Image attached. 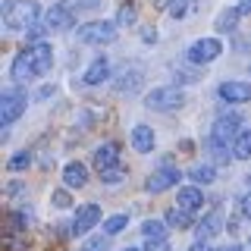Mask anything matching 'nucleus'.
<instances>
[{
  "instance_id": "nucleus-11",
  "label": "nucleus",
  "mask_w": 251,
  "mask_h": 251,
  "mask_svg": "<svg viewBox=\"0 0 251 251\" xmlns=\"http://www.w3.org/2000/svg\"><path fill=\"white\" fill-rule=\"evenodd\" d=\"M69 25H73V10H69V6L57 3V6H50V10H47L44 28H50V31H66Z\"/></svg>"
},
{
  "instance_id": "nucleus-7",
  "label": "nucleus",
  "mask_w": 251,
  "mask_h": 251,
  "mask_svg": "<svg viewBox=\"0 0 251 251\" xmlns=\"http://www.w3.org/2000/svg\"><path fill=\"white\" fill-rule=\"evenodd\" d=\"M98 223H100V207H98V204H85V207L75 210L73 232H75V235H85L88 229H94Z\"/></svg>"
},
{
  "instance_id": "nucleus-43",
  "label": "nucleus",
  "mask_w": 251,
  "mask_h": 251,
  "mask_svg": "<svg viewBox=\"0 0 251 251\" xmlns=\"http://www.w3.org/2000/svg\"><path fill=\"white\" fill-rule=\"evenodd\" d=\"M226 251H245V248H242V245H229V248H226Z\"/></svg>"
},
{
  "instance_id": "nucleus-20",
  "label": "nucleus",
  "mask_w": 251,
  "mask_h": 251,
  "mask_svg": "<svg viewBox=\"0 0 251 251\" xmlns=\"http://www.w3.org/2000/svg\"><path fill=\"white\" fill-rule=\"evenodd\" d=\"M141 82H145V75H141L138 69H132V73L126 69L123 78H116V91H120V94H126V88H129V91H135V88H141Z\"/></svg>"
},
{
  "instance_id": "nucleus-17",
  "label": "nucleus",
  "mask_w": 251,
  "mask_h": 251,
  "mask_svg": "<svg viewBox=\"0 0 251 251\" xmlns=\"http://www.w3.org/2000/svg\"><path fill=\"white\" fill-rule=\"evenodd\" d=\"M63 182H66L69 188H82L85 182H88V170H85L78 160H75V163H69V167L63 170Z\"/></svg>"
},
{
  "instance_id": "nucleus-32",
  "label": "nucleus",
  "mask_w": 251,
  "mask_h": 251,
  "mask_svg": "<svg viewBox=\"0 0 251 251\" xmlns=\"http://www.w3.org/2000/svg\"><path fill=\"white\" fill-rule=\"evenodd\" d=\"M50 201H53V207H69V204H73V198H69L66 188H57V192L50 195Z\"/></svg>"
},
{
  "instance_id": "nucleus-41",
  "label": "nucleus",
  "mask_w": 251,
  "mask_h": 251,
  "mask_svg": "<svg viewBox=\"0 0 251 251\" xmlns=\"http://www.w3.org/2000/svg\"><path fill=\"white\" fill-rule=\"evenodd\" d=\"M100 0H75V6H98Z\"/></svg>"
},
{
  "instance_id": "nucleus-28",
  "label": "nucleus",
  "mask_w": 251,
  "mask_h": 251,
  "mask_svg": "<svg viewBox=\"0 0 251 251\" xmlns=\"http://www.w3.org/2000/svg\"><path fill=\"white\" fill-rule=\"evenodd\" d=\"M28 163H31V154H28V151H19V154H13V157H10V163H6V167H10L13 173H22V170L28 167Z\"/></svg>"
},
{
  "instance_id": "nucleus-42",
  "label": "nucleus",
  "mask_w": 251,
  "mask_h": 251,
  "mask_svg": "<svg viewBox=\"0 0 251 251\" xmlns=\"http://www.w3.org/2000/svg\"><path fill=\"white\" fill-rule=\"evenodd\" d=\"M239 10H242V13H248V16H251V0H242V3H239Z\"/></svg>"
},
{
  "instance_id": "nucleus-26",
  "label": "nucleus",
  "mask_w": 251,
  "mask_h": 251,
  "mask_svg": "<svg viewBox=\"0 0 251 251\" xmlns=\"http://www.w3.org/2000/svg\"><path fill=\"white\" fill-rule=\"evenodd\" d=\"M141 232H145L148 239H163V232H167V223H160V220H148V223L141 226Z\"/></svg>"
},
{
  "instance_id": "nucleus-23",
  "label": "nucleus",
  "mask_w": 251,
  "mask_h": 251,
  "mask_svg": "<svg viewBox=\"0 0 251 251\" xmlns=\"http://www.w3.org/2000/svg\"><path fill=\"white\" fill-rule=\"evenodd\" d=\"M167 226H173V229H188V226H192V217H188V210H182V207H173V210H167Z\"/></svg>"
},
{
  "instance_id": "nucleus-33",
  "label": "nucleus",
  "mask_w": 251,
  "mask_h": 251,
  "mask_svg": "<svg viewBox=\"0 0 251 251\" xmlns=\"http://www.w3.org/2000/svg\"><path fill=\"white\" fill-rule=\"evenodd\" d=\"M145 251H170V242L167 239H151L145 245Z\"/></svg>"
},
{
  "instance_id": "nucleus-24",
  "label": "nucleus",
  "mask_w": 251,
  "mask_h": 251,
  "mask_svg": "<svg viewBox=\"0 0 251 251\" xmlns=\"http://www.w3.org/2000/svg\"><path fill=\"white\" fill-rule=\"evenodd\" d=\"M239 16H242L239 6H229V10H223V13H220V19H217V28H220V31H232L235 22H239Z\"/></svg>"
},
{
  "instance_id": "nucleus-44",
  "label": "nucleus",
  "mask_w": 251,
  "mask_h": 251,
  "mask_svg": "<svg viewBox=\"0 0 251 251\" xmlns=\"http://www.w3.org/2000/svg\"><path fill=\"white\" fill-rule=\"evenodd\" d=\"M123 251H138V248H123Z\"/></svg>"
},
{
  "instance_id": "nucleus-37",
  "label": "nucleus",
  "mask_w": 251,
  "mask_h": 251,
  "mask_svg": "<svg viewBox=\"0 0 251 251\" xmlns=\"http://www.w3.org/2000/svg\"><path fill=\"white\" fill-rule=\"evenodd\" d=\"M154 6H157V10H170L173 0H154Z\"/></svg>"
},
{
  "instance_id": "nucleus-15",
  "label": "nucleus",
  "mask_w": 251,
  "mask_h": 251,
  "mask_svg": "<svg viewBox=\"0 0 251 251\" xmlns=\"http://www.w3.org/2000/svg\"><path fill=\"white\" fill-rule=\"evenodd\" d=\"M154 129L151 126H135L132 129V148H135L138 154H148V151H154Z\"/></svg>"
},
{
  "instance_id": "nucleus-35",
  "label": "nucleus",
  "mask_w": 251,
  "mask_h": 251,
  "mask_svg": "<svg viewBox=\"0 0 251 251\" xmlns=\"http://www.w3.org/2000/svg\"><path fill=\"white\" fill-rule=\"evenodd\" d=\"M242 214H245V220H251V195L242 198Z\"/></svg>"
},
{
  "instance_id": "nucleus-16",
  "label": "nucleus",
  "mask_w": 251,
  "mask_h": 251,
  "mask_svg": "<svg viewBox=\"0 0 251 251\" xmlns=\"http://www.w3.org/2000/svg\"><path fill=\"white\" fill-rule=\"evenodd\" d=\"M201 204H204V195H201L195 185L179 188V195H176V207H182V210H188V214H192V210H198Z\"/></svg>"
},
{
  "instance_id": "nucleus-29",
  "label": "nucleus",
  "mask_w": 251,
  "mask_h": 251,
  "mask_svg": "<svg viewBox=\"0 0 251 251\" xmlns=\"http://www.w3.org/2000/svg\"><path fill=\"white\" fill-rule=\"evenodd\" d=\"M85 251H110V235H94L85 242Z\"/></svg>"
},
{
  "instance_id": "nucleus-2",
  "label": "nucleus",
  "mask_w": 251,
  "mask_h": 251,
  "mask_svg": "<svg viewBox=\"0 0 251 251\" xmlns=\"http://www.w3.org/2000/svg\"><path fill=\"white\" fill-rule=\"evenodd\" d=\"M182 104H185V94H182V88H176V85H167V88H154V91L145 98V107H148V110H160V113L179 110Z\"/></svg>"
},
{
  "instance_id": "nucleus-36",
  "label": "nucleus",
  "mask_w": 251,
  "mask_h": 251,
  "mask_svg": "<svg viewBox=\"0 0 251 251\" xmlns=\"http://www.w3.org/2000/svg\"><path fill=\"white\" fill-rule=\"evenodd\" d=\"M141 38H145V41H157V31L154 28H145V31H141Z\"/></svg>"
},
{
  "instance_id": "nucleus-22",
  "label": "nucleus",
  "mask_w": 251,
  "mask_h": 251,
  "mask_svg": "<svg viewBox=\"0 0 251 251\" xmlns=\"http://www.w3.org/2000/svg\"><path fill=\"white\" fill-rule=\"evenodd\" d=\"M232 157L235 160H248L251 157V129H245L239 138L232 141Z\"/></svg>"
},
{
  "instance_id": "nucleus-34",
  "label": "nucleus",
  "mask_w": 251,
  "mask_h": 251,
  "mask_svg": "<svg viewBox=\"0 0 251 251\" xmlns=\"http://www.w3.org/2000/svg\"><path fill=\"white\" fill-rule=\"evenodd\" d=\"M176 78H179V82H198L201 73H179V69H176Z\"/></svg>"
},
{
  "instance_id": "nucleus-1",
  "label": "nucleus",
  "mask_w": 251,
  "mask_h": 251,
  "mask_svg": "<svg viewBox=\"0 0 251 251\" xmlns=\"http://www.w3.org/2000/svg\"><path fill=\"white\" fill-rule=\"evenodd\" d=\"M0 16H3L6 28H31L38 25V3L35 0H6Z\"/></svg>"
},
{
  "instance_id": "nucleus-40",
  "label": "nucleus",
  "mask_w": 251,
  "mask_h": 251,
  "mask_svg": "<svg viewBox=\"0 0 251 251\" xmlns=\"http://www.w3.org/2000/svg\"><path fill=\"white\" fill-rule=\"evenodd\" d=\"M188 251H210V245H204V242H195V245L188 248Z\"/></svg>"
},
{
  "instance_id": "nucleus-31",
  "label": "nucleus",
  "mask_w": 251,
  "mask_h": 251,
  "mask_svg": "<svg viewBox=\"0 0 251 251\" xmlns=\"http://www.w3.org/2000/svg\"><path fill=\"white\" fill-rule=\"evenodd\" d=\"M116 19H120V25H126V28H129V25H135V6H132V3H129V6H123Z\"/></svg>"
},
{
  "instance_id": "nucleus-18",
  "label": "nucleus",
  "mask_w": 251,
  "mask_h": 251,
  "mask_svg": "<svg viewBox=\"0 0 251 251\" xmlns=\"http://www.w3.org/2000/svg\"><path fill=\"white\" fill-rule=\"evenodd\" d=\"M107 73H110L107 57H98V60H94L91 66H88V73H85V85H98V82H104Z\"/></svg>"
},
{
  "instance_id": "nucleus-12",
  "label": "nucleus",
  "mask_w": 251,
  "mask_h": 251,
  "mask_svg": "<svg viewBox=\"0 0 251 251\" xmlns=\"http://www.w3.org/2000/svg\"><path fill=\"white\" fill-rule=\"evenodd\" d=\"M220 229H223V207H214V210H210V214L204 217L198 226H195V232H198V242L214 239Z\"/></svg>"
},
{
  "instance_id": "nucleus-19",
  "label": "nucleus",
  "mask_w": 251,
  "mask_h": 251,
  "mask_svg": "<svg viewBox=\"0 0 251 251\" xmlns=\"http://www.w3.org/2000/svg\"><path fill=\"white\" fill-rule=\"evenodd\" d=\"M198 6H201V0H173V6H170V16L173 19H188V16H195L198 13Z\"/></svg>"
},
{
  "instance_id": "nucleus-3",
  "label": "nucleus",
  "mask_w": 251,
  "mask_h": 251,
  "mask_svg": "<svg viewBox=\"0 0 251 251\" xmlns=\"http://www.w3.org/2000/svg\"><path fill=\"white\" fill-rule=\"evenodd\" d=\"M75 38L82 44H110L116 38V25L113 22H85V25L75 28Z\"/></svg>"
},
{
  "instance_id": "nucleus-30",
  "label": "nucleus",
  "mask_w": 251,
  "mask_h": 251,
  "mask_svg": "<svg viewBox=\"0 0 251 251\" xmlns=\"http://www.w3.org/2000/svg\"><path fill=\"white\" fill-rule=\"evenodd\" d=\"M123 179H126V170L123 167H113V170L100 173V182H107V185H116V182H123Z\"/></svg>"
},
{
  "instance_id": "nucleus-8",
  "label": "nucleus",
  "mask_w": 251,
  "mask_h": 251,
  "mask_svg": "<svg viewBox=\"0 0 251 251\" xmlns=\"http://www.w3.org/2000/svg\"><path fill=\"white\" fill-rule=\"evenodd\" d=\"M10 75H13V82H16V85H28L31 78L38 75L28 50H22V53H16V57H13V69H10Z\"/></svg>"
},
{
  "instance_id": "nucleus-6",
  "label": "nucleus",
  "mask_w": 251,
  "mask_h": 251,
  "mask_svg": "<svg viewBox=\"0 0 251 251\" xmlns=\"http://www.w3.org/2000/svg\"><path fill=\"white\" fill-rule=\"evenodd\" d=\"M220 53H223V44H220L217 38H198V41L188 47V60L192 63H210V60H217Z\"/></svg>"
},
{
  "instance_id": "nucleus-13",
  "label": "nucleus",
  "mask_w": 251,
  "mask_h": 251,
  "mask_svg": "<svg viewBox=\"0 0 251 251\" xmlns=\"http://www.w3.org/2000/svg\"><path fill=\"white\" fill-rule=\"evenodd\" d=\"M94 167H98V173H107V170L120 167V145H116V141H107L104 148H98V154H94Z\"/></svg>"
},
{
  "instance_id": "nucleus-4",
  "label": "nucleus",
  "mask_w": 251,
  "mask_h": 251,
  "mask_svg": "<svg viewBox=\"0 0 251 251\" xmlns=\"http://www.w3.org/2000/svg\"><path fill=\"white\" fill-rule=\"evenodd\" d=\"M25 104H28L25 91H19V88H6L3 94H0V123H3V126L16 123V120L22 116V110H25Z\"/></svg>"
},
{
  "instance_id": "nucleus-9",
  "label": "nucleus",
  "mask_w": 251,
  "mask_h": 251,
  "mask_svg": "<svg viewBox=\"0 0 251 251\" xmlns=\"http://www.w3.org/2000/svg\"><path fill=\"white\" fill-rule=\"evenodd\" d=\"M176 182H179V170L176 167L154 170L151 176H148V192H151V195H160V192H167V188H173Z\"/></svg>"
},
{
  "instance_id": "nucleus-5",
  "label": "nucleus",
  "mask_w": 251,
  "mask_h": 251,
  "mask_svg": "<svg viewBox=\"0 0 251 251\" xmlns=\"http://www.w3.org/2000/svg\"><path fill=\"white\" fill-rule=\"evenodd\" d=\"M239 126H242V116H239V113H226V116H220V120L214 123V132H210V138L220 141V145H232V141L242 135Z\"/></svg>"
},
{
  "instance_id": "nucleus-38",
  "label": "nucleus",
  "mask_w": 251,
  "mask_h": 251,
  "mask_svg": "<svg viewBox=\"0 0 251 251\" xmlns=\"http://www.w3.org/2000/svg\"><path fill=\"white\" fill-rule=\"evenodd\" d=\"M50 94H53V88H50V85H47V88H41V91H38V100H44V98H50Z\"/></svg>"
},
{
  "instance_id": "nucleus-25",
  "label": "nucleus",
  "mask_w": 251,
  "mask_h": 251,
  "mask_svg": "<svg viewBox=\"0 0 251 251\" xmlns=\"http://www.w3.org/2000/svg\"><path fill=\"white\" fill-rule=\"evenodd\" d=\"M126 223H129V217H126V214H113V217H107V220H104V235H116V232H123V229H126Z\"/></svg>"
},
{
  "instance_id": "nucleus-27",
  "label": "nucleus",
  "mask_w": 251,
  "mask_h": 251,
  "mask_svg": "<svg viewBox=\"0 0 251 251\" xmlns=\"http://www.w3.org/2000/svg\"><path fill=\"white\" fill-rule=\"evenodd\" d=\"M31 210H16V214H10V226L13 229H25V226H31Z\"/></svg>"
},
{
  "instance_id": "nucleus-45",
  "label": "nucleus",
  "mask_w": 251,
  "mask_h": 251,
  "mask_svg": "<svg viewBox=\"0 0 251 251\" xmlns=\"http://www.w3.org/2000/svg\"><path fill=\"white\" fill-rule=\"evenodd\" d=\"M248 245H251V242H248Z\"/></svg>"
},
{
  "instance_id": "nucleus-10",
  "label": "nucleus",
  "mask_w": 251,
  "mask_h": 251,
  "mask_svg": "<svg viewBox=\"0 0 251 251\" xmlns=\"http://www.w3.org/2000/svg\"><path fill=\"white\" fill-rule=\"evenodd\" d=\"M217 94L226 104H245V100H251V85L248 82H223Z\"/></svg>"
},
{
  "instance_id": "nucleus-14",
  "label": "nucleus",
  "mask_w": 251,
  "mask_h": 251,
  "mask_svg": "<svg viewBox=\"0 0 251 251\" xmlns=\"http://www.w3.org/2000/svg\"><path fill=\"white\" fill-rule=\"evenodd\" d=\"M28 53H31V63H35V73H38V75H44L47 69H50V63H53V50H50V44L35 41V44L28 47Z\"/></svg>"
},
{
  "instance_id": "nucleus-39",
  "label": "nucleus",
  "mask_w": 251,
  "mask_h": 251,
  "mask_svg": "<svg viewBox=\"0 0 251 251\" xmlns=\"http://www.w3.org/2000/svg\"><path fill=\"white\" fill-rule=\"evenodd\" d=\"M6 192H10V195H19L22 185H19V182H10V185H6Z\"/></svg>"
},
{
  "instance_id": "nucleus-21",
  "label": "nucleus",
  "mask_w": 251,
  "mask_h": 251,
  "mask_svg": "<svg viewBox=\"0 0 251 251\" xmlns=\"http://www.w3.org/2000/svg\"><path fill=\"white\" fill-rule=\"evenodd\" d=\"M188 176H192V182H198V185H210L217 179V170L210 167V163H198V167L188 170Z\"/></svg>"
}]
</instances>
